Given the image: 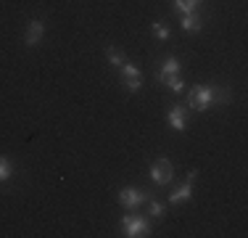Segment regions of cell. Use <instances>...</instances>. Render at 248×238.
<instances>
[{"instance_id": "6da1fadb", "label": "cell", "mask_w": 248, "mask_h": 238, "mask_svg": "<svg viewBox=\"0 0 248 238\" xmlns=\"http://www.w3.org/2000/svg\"><path fill=\"white\" fill-rule=\"evenodd\" d=\"M211 103H214V93H211L209 85H196V87H190V93H187V106H190V109L203 111V109H209Z\"/></svg>"}, {"instance_id": "7a4b0ae2", "label": "cell", "mask_w": 248, "mask_h": 238, "mask_svg": "<svg viewBox=\"0 0 248 238\" xmlns=\"http://www.w3.org/2000/svg\"><path fill=\"white\" fill-rule=\"evenodd\" d=\"M122 230L127 238H138V236H151V222L145 217H138V214H127L122 220Z\"/></svg>"}, {"instance_id": "3957f363", "label": "cell", "mask_w": 248, "mask_h": 238, "mask_svg": "<svg viewBox=\"0 0 248 238\" xmlns=\"http://www.w3.org/2000/svg\"><path fill=\"white\" fill-rule=\"evenodd\" d=\"M148 172H151V180L156 183V186H169V183H172V177H174V167H172V162H169L167 156L156 159Z\"/></svg>"}, {"instance_id": "277c9868", "label": "cell", "mask_w": 248, "mask_h": 238, "mask_svg": "<svg viewBox=\"0 0 248 238\" xmlns=\"http://www.w3.org/2000/svg\"><path fill=\"white\" fill-rule=\"evenodd\" d=\"M148 201V196L143 193V190L138 188H122L119 190V204L124 206V209H138L140 204H145Z\"/></svg>"}, {"instance_id": "5b68a950", "label": "cell", "mask_w": 248, "mask_h": 238, "mask_svg": "<svg viewBox=\"0 0 248 238\" xmlns=\"http://www.w3.org/2000/svg\"><path fill=\"white\" fill-rule=\"evenodd\" d=\"M43 34H45V21L43 19H32V21H29V27H27V34H24V45L34 48L40 40H43Z\"/></svg>"}, {"instance_id": "8992f818", "label": "cell", "mask_w": 248, "mask_h": 238, "mask_svg": "<svg viewBox=\"0 0 248 238\" xmlns=\"http://www.w3.org/2000/svg\"><path fill=\"white\" fill-rule=\"evenodd\" d=\"M185 114H187V106L172 103V106H169V114H167L169 127L177 130V133H182V130H185Z\"/></svg>"}, {"instance_id": "52a82bcc", "label": "cell", "mask_w": 248, "mask_h": 238, "mask_svg": "<svg viewBox=\"0 0 248 238\" xmlns=\"http://www.w3.org/2000/svg\"><path fill=\"white\" fill-rule=\"evenodd\" d=\"M190 199H193V183H187V180L169 193V204H185V201H190Z\"/></svg>"}, {"instance_id": "ba28073f", "label": "cell", "mask_w": 248, "mask_h": 238, "mask_svg": "<svg viewBox=\"0 0 248 238\" xmlns=\"http://www.w3.org/2000/svg\"><path fill=\"white\" fill-rule=\"evenodd\" d=\"M172 74H180V61H177L174 56H169L167 61L161 64V69H158L156 77H158V82H164L167 77H172Z\"/></svg>"}, {"instance_id": "9c48e42d", "label": "cell", "mask_w": 248, "mask_h": 238, "mask_svg": "<svg viewBox=\"0 0 248 238\" xmlns=\"http://www.w3.org/2000/svg\"><path fill=\"white\" fill-rule=\"evenodd\" d=\"M182 29H185V32H201V27H203V21H201V16L196 14V11H193V14H182Z\"/></svg>"}, {"instance_id": "30bf717a", "label": "cell", "mask_w": 248, "mask_h": 238, "mask_svg": "<svg viewBox=\"0 0 248 238\" xmlns=\"http://www.w3.org/2000/svg\"><path fill=\"white\" fill-rule=\"evenodd\" d=\"M211 93H214V103L217 106H227L230 101H232V93H230V87H224V85H211Z\"/></svg>"}, {"instance_id": "8fae6325", "label": "cell", "mask_w": 248, "mask_h": 238, "mask_svg": "<svg viewBox=\"0 0 248 238\" xmlns=\"http://www.w3.org/2000/svg\"><path fill=\"white\" fill-rule=\"evenodd\" d=\"M119 71H122V80H143V71L135 67L132 61H124L119 67Z\"/></svg>"}, {"instance_id": "7c38bea8", "label": "cell", "mask_w": 248, "mask_h": 238, "mask_svg": "<svg viewBox=\"0 0 248 238\" xmlns=\"http://www.w3.org/2000/svg\"><path fill=\"white\" fill-rule=\"evenodd\" d=\"M106 58H108V64H111V67H116V69H119L122 64H124L122 51H119V48H114V45H108V48H106Z\"/></svg>"}, {"instance_id": "4fadbf2b", "label": "cell", "mask_w": 248, "mask_h": 238, "mask_svg": "<svg viewBox=\"0 0 248 238\" xmlns=\"http://www.w3.org/2000/svg\"><path fill=\"white\" fill-rule=\"evenodd\" d=\"M201 5V0H174V8L180 11V14H193Z\"/></svg>"}, {"instance_id": "5bb4252c", "label": "cell", "mask_w": 248, "mask_h": 238, "mask_svg": "<svg viewBox=\"0 0 248 238\" xmlns=\"http://www.w3.org/2000/svg\"><path fill=\"white\" fill-rule=\"evenodd\" d=\"M151 29H153V34H156L158 40H169V37H172V29H169L164 21H153Z\"/></svg>"}, {"instance_id": "9a60e30c", "label": "cell", "mask_w": 248, "mask_h": 238, "mask_svg": "<svg viewBox=\"0 0 248 238\" xmlns=\"http://www.w3.org/2000/svg\"><path fill=\"white\" fill-rule=\"evenodd\" d=\"M164 85H167V87H169V90H172V93H182V90H185V82H182V80H180V77H177V74L167 77V80H164Z\"/></svg>"}, {"instance_id": "2e32d148", "label": "cell", "mask_w": 248, "mask_h": 238, "mask_svg": "<svg viewBox=\"0 0 248 238\" xmlns=\"http://www.w3.org/2000/svg\"><path fill=\"white\" fill-rule=\"evenodd\" d=\"M11 175H14V167H11V162L5 156H0V183H5Z\"/></svg>"}, {"instance_id": "e0dca14e", "label": "cell", "mask_w": 248, "mask_h": 238, "mask_svg": "<svg viewBox=\"0 0 248 238\" xmlns=\"http://www.w3.org/2000/svg\"><path fill=\"white\" fill-rule=\"evenodd\" d=\"M148 214H151V217H156V220H161L164 217V204H161V201H156V199H151L148 201Z\"/></svg>"}, {"instance_id": "ac0fdd59", "label": "cell", "mask_w": 248, "mask_h": 238, "mask_svg": "<svg viewBox=\"0 0 248 238\" xmlns=\"http://www.w3.org/2000/svg\"><path fill=\"white\" fill-rule=\"evenodd\" d=\"M122 82H124V90H129V93H138L143 87V80H122Z\"/></svg>"}, {"instance_id": "d6986e66", "label": "cell", "mask_w": 248, "mask_h": 238, "mask_svg": "<svg viewBox=\"0 0 248 238\" xmlns=\"http://www.w3.org/2000/svg\"><path fill=\"white\" fill-rule=\"evenodd\" d=\"M196 177H198V170H190V172H187V183H193Z\"/></svg>"}]
</instances>
